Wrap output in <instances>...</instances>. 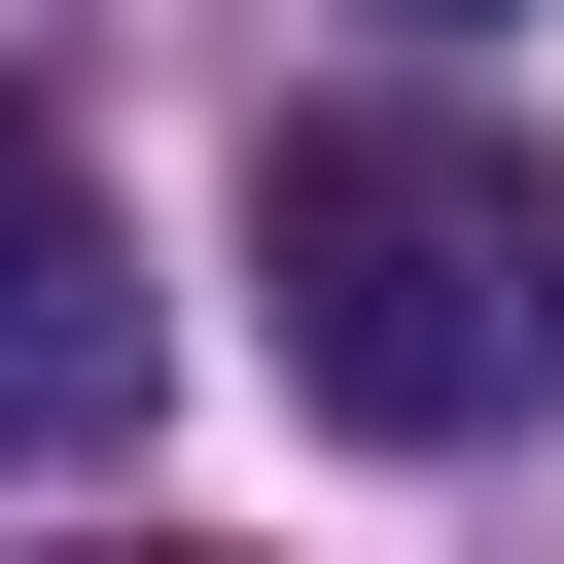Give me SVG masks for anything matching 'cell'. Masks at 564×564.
<instances>
[{"label": "cell", "mask_w": 564, "mask_h": 564, "mask_svg": "<svg viewBox=\"0 0 564 564\" xmlns=\"http://www.w3.org/2000/svg\"><path fill=\"white\" fill-rule=\"evenodd\" d=\"M141 388H176V317H141V212L0 106V458L70 494V458H141Z\"/></svg>", "instance_id": "2"}, {"label": "cell", "mask_w": 564, "mask_h": 564, "mask_svg": "<svg viewBox=\"0 0 564 564\" xmlns=\"http://www.w3.org/2000/svg\"><path fill=\"white\" fill-rule=\"evenodd\" d=\"M529 317H564V212H529L458 106H317V141H282V388H317L352 458H458V423L529 388Z\"/></svg>", "instance_id": "1"}]
</instances>
